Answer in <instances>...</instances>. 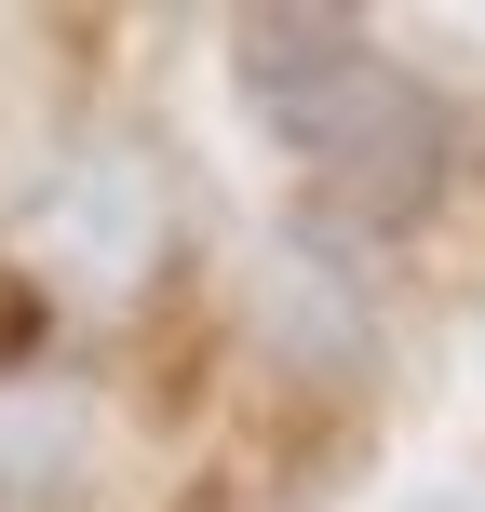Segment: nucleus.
<instances>
[{
    "instance_id": "nucleus-1",
    "label": "nucleus",
    "mask_w": 485,
    "mask_h": 512,
    "mask_svg": "<svg viewBox=\"0 0 485 512\" xmlns=\"http://www.w3.org/2000/svg\"><path fill=\"white\" fill-rule=\"evenodd\" d=\"M230 54H243V108L324 176L337 216L405 230V216L445 203L459 122H445V95H432L418 68H391L351 14H243Z\"/></svg>"
},
{
    "instance_id": "nucleus-2",
    "label": "nucleus",
    "mask_w": 485,
    "mask_h": 512,
    "mask_svg": "<svg viewBox=\"0 0 485 512\" xmlns=\"http://www.w3.org/2000/svg\"><path fill=\"white\" fill-rule=\"evenodd\" d=\"M256 337H270L297 378H351V364L378 351V297H364V270L337 243L283 230L270 256H256Z\"/></svg>"
},
{
    "instance_id": "nucleus-3",
    "label": "nucleus",
    "mask_w": 485,
    "mask_h": 512,
    "mask_svg": "<svg viewBox=\"0 0 485 512\" xmlns=\"http://www.w3.org/2000/svg\"><path fill=\"white\" fill-rule=\"evenodd\" d=\"M41 216H54V230L81 243V270H95V297H122V283L149 270V230H162V189L135 176V162H81V176L54 189Z\"/></svg>"
}]
</instances>
